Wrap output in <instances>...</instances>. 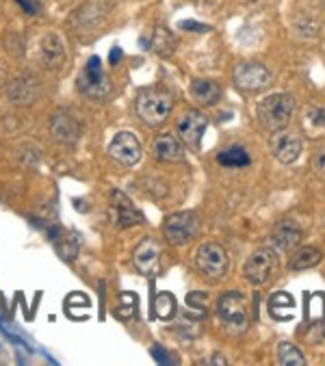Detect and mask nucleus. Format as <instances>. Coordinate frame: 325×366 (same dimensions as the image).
<instances>
[{
    "label": "nucleus",
    "mask_w": 325,
    "mask_h": 366,
    "mask_svg": "<svg viewBox=\"0 0 325 366\" xmlns=\"http://www.w3.org/2000/svg\"><path fill=\"white\" fill-rule=\"evenodd\" d=\"M295 106L297 104L291 93H274L258 104L256 117L260 121V126L274 133V131L286 128V124L295 113Z\"/></svg>",
    "instance_id": "nucleus-1"
},
{
    "label": "nucleus",
    "mask_w": 325,
    "mask_h": 366,
    "mask_svg": "<svg viewBox=\"0 0 325 366\" xmlns=\"http://www.w3.org/2000/svg\"><path fill=\"white\" fill-rule=\"evenodd\" d=\"M174 106V98L167 91H159V89H146L137 96L135 102V111L137 115L146 121L148 126L156 128L163 121L169 117Z\"/></svg>",
    "instance_id": "nucleus-2"
},
{
    "label": "nucleus",
    "mask_w": 325,
    "mask_h": 366,
    "mask_svg": "<svg viewBox=\"0 0 325 366\" xmlns=\"http://www.w3.org/2000/svg\"><path fill=\"white\" fill-rule=\"evenodd\" d=\"M217 315L224 323V327L232 334L239 336L247 330V308H245V297L236 290L224 293L217 301Z\"/></svg>",
    "instance_id": "nucleus-3"
},
{
    "label": "nucleus",
    "mask_w": 325,
    "mask_h": 366,
    "mask_svg": "<svg viewBox=\"0 0 325 366\" xmlns=\"http://www.w3.org/2000/svg\"><path fill=\"white\" fill-rule=\"evenodd\" d=\"M195 267L209 280H221L230 269V258L217 243H204L195 254Z\"/></svg>",
    "instance_id": "nucleus-4"
},
{
    "label": "nucleus",
    "mask_w": 325,
    "mask_h": 366,
    "mask_svg": "<svg viewBox=\"0 0 325 366\" xmlns=\"http://www.w3.org/2000/svg\"><path fill=\"white\" fill-rule=\"evenodd\" d=\"M76 85H79L81 93L87 96V98H91V100H104V98H109V93H111V81L104 76L98 56H91L89 59V63L81 72Z\"/></svg>",
    "instance_id": "nucleus-5"
},
{
    "label": "nucleus",
    "mask_w": 325,
    "mask_h": 366,
    "mask_svg": "<svg viewBox=\"0 0 325 366\" xmlns=\"http://www.w3.org/2000/svg\"><path fill=\"white\" fill-rule=\"evenodd\" d=\"M200 232V221L193 213H176L169 215L163 223V234L169 245H184Z\"/></svg>",
    "instance_id": "nucleus-6"
},
{
    "label": "nucleus",
    "mask_w": 325,
    "mask_h": 366,
    "mask_svg": "<svg viewBox=\"0 0 325 366\" xmlns=\"http://www.w3.org/2000/svg\"><path fill=\"white\" fill-rule=\"evenodd\" d=\"M232 81H234L236 89H241V91H260L271 85V72L263 63L245 61V63H239L234 68Z\"/></svg>",
    "instance_id": "nucleus-7"
},
{
    "label": "nucleus",
    "mask_w": 325,
    "mask_h": 366,
    "mask_svg": "<svg viewBox=\"0 0 325 366\" xmlns=\"http://www.w3.org/2000/svg\"><path fill=\"white\" fill-rule=\"evenodd\" d=\"M109 156L121 167H135L141 161V141L133 133H117L109 146Z\"/></svg>",
    "instance_id": "nucleus-8"
},
{
    "label": "nucleus",
    "mask_w": 325,
    "mask_h": 366,
    "mask_svg": "<svg viewBox=\"0 0 325 366\" xmlns=\"http://www.w3.org/2000/svg\"><path fill=\"white\" fill-rule=\"evenodd\" d=\"M269 146H271V154L280 163L291 165V163H295L299 158L304 141H301V137L297 133H293L289 128H280V131H274Z\"/></svg>",
    "instance_id": "nucleus-9"
},
{
    "label": "nucleus",
    "mask_w": 325,
    "mask_h": 366,
    "mask_svg": "<svg viewBox=\"0 0 325 366\" xmlns=\"http://www.w3.org/2000/svg\"><path fill=\"white\" fill-rule=\"evenodd\" d=\"M133 265L146 278H152V275L159 273V267H161V245L154 238L148 236V238L139 240V245L133 252Z\"/></svg>",
    "instance_id": "nucleus-10"
},
{
    "label": "nucleus",
    "mask_w": 325,
    "mask_h": 366,
    "mask_svg": "<svg viewBox=\"0 0 325 366\" xmlns=\"http://www.w3.org/2000/svg\"><path fill=\"white\" fill-rule=\"evenodd\" d=\"M276 252L274 250H256L247 263H245V278L251 282V284H265L276 267Z\"/></svg>",
    "instance_id": "nucleus-11"
},
{
    "label": "nucleus",
    "mask_w": 325,
    "mask_h": 366,
    "mask_svg": "<svg viewBox=\"0 0 325 366\" xmlns=\"http://www.w3.org/2000/svg\"><path fill=\"white\" fill-rule=\"evenodd\" d=\"M50 131L56 141H61L65 146H74L81 137V121L68 108H61L54 113V117L50 121Z\"/></svg>",
    "instance_id": "nucleus-12"
},
{
    "label": "nucleus",
    "mask_w": 325,
    "mask_h": 366,
    "mask_svg": "<svg viewBox=\"0 0 325 366\" xmlns=\"http://www.w3.org/2000/svg\"><path fill=\"white\" fill-rule=\"evenodd\" d=\"M206 128H209V119H206L202 113H198V111L186 113V115L178 121V135H180V139H182L189 148H193V150H198V148H200V141H202Z\"/></svg>",
    "instance_id": "nucleus-13"
},
{
    "label": "nucleus",
    "mask_w": 325,
    "mask_h": 366,
    "mask_svg": "<svg viewBox=\"0 0 325 366\" xmlns=\"http://www.w3.org/2000/svg\"><path fill=\"white\" fill-rule=\"evenodd\" d=\"M111 219H113L115 228H130L135 223H141V213L133 206V202H130L121 191H113Z\"/></svg>",
    "instance_id": "nucleus-14"
},
{
    "label": "nucleus",
    "mask_w": 325,
    "mask_h": 366,
    "mask_svg": "<svg viewBox=\"0 0 325 366\" xmlns=\"http://www.w3.org/2000/svg\"><path fill=\"white\" fill-rule=\"evenodd\" d=\"M269 240H271L274 250H278V252H291L293 248L299 245V240H301V228L295 221H291V219H282L271 230Z\"/></svg>",
    "instance_id": "nucleus-15"
},
{
    "label": "nucleus",
    "mask_w": 325,
    "mask_h": 366,
    "mask_svg": "<svg viewBox=\"0 0 325 366\" xmlns=\"http://www.w3.org/2000/svg\"><path fill=\"white\" fill-rule=\"evenodd\" d=\"M152 152L165 163H180L184 158V150L174 135H159L152 143Z\"/></svg>",
    "instance_id": "nucleus-16"
},
{
    "label": "nucleus",
    "mask_w": 325,
    "mask_h": 366,
    "mask_svg": "<svg viewBox=\"0 0 325 366\" xmlns=\"http://www.w3.org/2000/svg\"><path fill=\"white\" fill-rule=\"evenodd\" d=\"M267 310L276 321H291L295 315V299L284 290L274 293L267 301Z\"/></svg>",
    "instance_id": "nucleus-17"
},
{
    "label": "nucleus",
    "mask_w": 325,
    "mask_h": 366,
    "mask_svg": "<svg viewBox=\"0 0 325 366\" xmlns=\"http://www.w3.org/2000/svg\"><path fill=\"white\" fill-rule=\"evenodd\" d=\"M191 96L204 106H213L221 100V87L215 81L198 78L191 83Z\"/></svg>",
    "instance_id": "nucleus-18"
},
{
    "label": "nucleus",
    "mask_w": 325,
    "mask_h": 366,
    "mask_svg": "<svg viewBox=\"0 0 325 366\" xmlns=\"http://www.w3.org/2000/svg\"><path fill=\"white\" fill-rule=\"evenodd\" d=\"M63 56H65V48H63L61 37L54 35V33L44 35V39H41V59H44V63L48 68H56L63 61Z\"/></svg>",
    "instance_id": "nucleus-19"
},
{
    "label": "nucleus",
    "mask_w": 325,
    "mask_h": 366,
    "mask_svg": "<svg viewBox=\"0 0 325 366\" xmlns=\"http://www.w3.org/2000/svg\"><path fill=\"white\" fill-rule=\"evenodd\" d=\"M7 96H9V100L14 104H22L24 106V104H31L37 93H35V87H33V83L29 78H16V81L9 83Z\"/></svg>",
    "instance_id": "nucleus-20"
},
{
    "label": "nucleus",
    "mask_w": 325,
    "mask_h": 366,
    "mask_svg": "<svg viewBox=\"0 0 325 366\" xmlns=\"http://www.w3.org/2000/svg\"><path fill=\"white\" fill-rule=\"evenodd\" d=\"M217 163L221 167H230V169H241V167H247L251 163V156L245 148L241 146H230L226 148L224 152L217 154Z\"/></svg>",
    "instance_id": "nucleus-21"
},
{
    "label": "nucleus",
    "mask_w": 325,
    "mask_h": 366,
    "mask_svg": "<svg viewBox=\"0 0 325 366\" xmlns=\"http://www.w3.org/2000/svg\"><path fill=\"white\" fill-rule=\"evenodd\" d=\"M176 308H178V303H176V297L167 290L159 293L152 301V315L161 321H169L174 319L176 315Z\"/></svg>",
    "instance_id": "nucleus-22"
},
{
    "label": "nucleus",
    "mask_w": 325,
    "mask_h": 366,
    "mask_svg": "<svg viewBox=\"0 0 325 366\" xmlns=\"http://www.w3.org/2000/svg\"><path fill=\"white\" fill-rule=\"evenodd\" d=\"M321 252L316 248H299L295 252V256L291 258V269L293 271H304V269H312L321 263Z\"/></svg>",
    "instance_id": "nucleus-23"
},
{
    "label": "nucleus",
    "mask_w": 325,
    "mask_h": 366,
    "mask_svg": "<svg viewBox=\"0 0 325 366\" xmlns=\"http://www.w3.org/2000/svg\"><path fill=\"white\" fill-rule=\"evenodd\" d=\"M50 238H54V243H56V252L61 254V258H65V260H74V258H76L79 243H74V240H76L74 234H65V232L54 230V232H50Z\"/></svg>",
    "instance_id": "nucleus-24"
},
{
    "label": "nucleus",
    "mask_w": 325,
    "mask_h": 366,
    "mask_svg": "<svg viewBox=\"0 0 325 366\" xmlns=\"http://www.w3.org/2000/svg\"><path fill=\"white\" fill-rule=\"evenodd\" d=\"M89 308H91V299L83 293H72L65 299V310L74 319H83L85 315H89Z\"/></svg>",
    "instance_id": "nucleus-25"
},
{
    "label": "nucleus",
    "mask_w": 325,
    "mask_h": 366,
    "mask_svg": "<svg viewBox=\"0 0 325 366\" xmlns=\"http://www.w3.org/2000/svg\"><path fill=\"white\" fill-rule=\"evenodd\" d=\"M306 319L312 323H321L325 319V295L323 293H312L306 295Z\"/></svg>",
    "instance_id": "nucleus-26"
},
{
    "label": "nucleus",
    "mask_w": 325,
    "mask_h": 366,
    "mask_svg": "<svg viewBox=\"0 0 325 366\" xmlns=\"http://www.w3.org/2000/svg\"><path fill=\"white\" fill-rule=\"evenodd\" d=\"M278 360L284 366H304L306 364V357H304L301 349L291 345V342H280L278 345Z\"/></svg>",
    "instance_id": "nucleus-27"
},
{
    "label": "nucleus",
    "mask_w": 325,
    "mask_h": 366,
    "mask_svg": "<svg viewBox=\"0 0 325 366\" xmlns=\"http://www.w3.org/2000/svg\"><path fill=\"white\" fill-rule=\"evenodd\" d=\"M306 126L310 131L325 126V108H321V106H308V111H306Z\"/></svg>",
    "instance_id": "nucleus-28"
},
{
    "label": "nucleus",
    "mask_w": 325,
    "mask_h": 366,
    "mask_svg": "<svg viewBox=\"0 0 325 366\" xmlns=\"http://www.w3.org/2000/svg\"><path fill=\"white\" fill-rule=\"evenodd\" d=\"M154 50L161 52V54H169L174 50V39H171V35L165 29L156 31V35H154Z\"/></svg>",
    "instance_id": "nucleus-29"
},
{
    "label": "nucleus",
    "mask_w": 325,
    "mask_h": 366,
    "mask_svg": "<svg viewBox=\"0 0 325 366\" xmlns=\"http://www.w3.org/2000/svg\"><path fill=\"white\" fill-rule=\"evenodd\" d=\"M186 306L200 310V312H206L209 310V295L206 293H189L186 295Z\"/></svg>",
    "instance_id": "nucleus-30"
},
{
    "label": "nucleus",
    "mask_w": 325,
    "mask_h": 366,
    "mask_svg": "<svg viewBox=\"0 0 325 366\" xmlns=\"http://www.w3.org/2000/svg\"><path fill=\"white\" fill-rule=\"evenodd\" d=\"M135 295L133 293H124L121 295V303H124V308H119L117 310V315L121 317V319H130V317H135Z\"/></svg>",
    "instance_id": "nucleus-31"
},
{
    "label": "nucleus",
    "mask_w": 325,
    "mask_h": 366,
    "mask_svg": "<svg viewBox=\"0 0 325 366\" xmlns=\"http://www.w3.org/2000/svg\"><path fill=\"white\" fill-rule=\"evenodd\" d=\"M312 167L321 178H325V143L316 148V152L312 156Z\"/></svg>",
    "instance_id": "nucleus-32"
},
{
    "label": "nucleus",
    "mask_w": 325,
    "mask_h": 366,
    "mask_svg": "<svg viewBox=\"0 0 325 366\" xmlns=\"http://www.w3.org/2000/svg\"><path fill=\"white\" fill-rule=\"evenodd\" d=\"M16 3L22 7V11L24 14H29V16H37L39 11H41V3L39 0H16Z\"/></svg>",
    "instance_id": "nucleus-33"
},
{
    "label": "nucleus",
    "mask_w": 325,
    "mask_h": 366,
    "mask_svg": "<svg viewBox=\"0 0 325 366\" xmlns=\"http://www.w3.org/2000/svg\"><path fill=\"white\" fill-rule=\"evenodd\" d=\"M152 355H154V360L161 362V364H171V357L167 355V349H163L161 345H154V347H152Z\"/></svg>",
    "instance_id": "nucleus-34"
},
{
    "label": "nucleus",
    "mask_w": 325,
    "mask_h": 366,
    "mask_svg": "<svg viewBox=\"0 0 325 366\" xmlns=\"http://www.w3.org/2000/svg\"><path fill=\"white\" fill-rule=\"evenodd\" d=\"M119 59H121V50H119V48H113V50H111V56H109L111 66H117V63H119Z\"/></svg>",
    "instance_id": "nucleus-35"
},
{
    "label": "nucleus",
    "mask_w": 325,
    "mask_h": 366,
    "mask_svg": "<svg viewBox=\"0 0 325 366\" xmlns=\"http://www.w3.org/2000/svg\"><path fill=\"white\" fill-rule=\"evenodd\" d=\"M182 29H193V31H206L204 26H198V22H182Z\"/></svg>",
    "instance_id": "nucleus-36"
}]
</instances>
